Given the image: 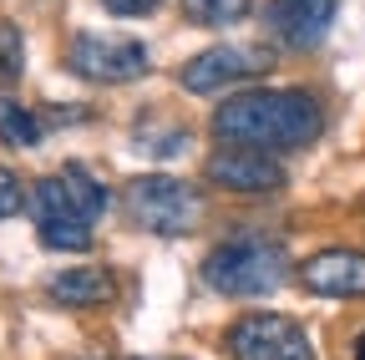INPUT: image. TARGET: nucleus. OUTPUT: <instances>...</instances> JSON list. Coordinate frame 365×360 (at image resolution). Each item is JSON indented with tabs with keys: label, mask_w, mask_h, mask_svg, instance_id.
Here are the masks:
<instances>
[{
	"label": "nucleus",
	"mask_w": 365,
	"mask_h": 360,
	"mask_svg": "<svg viewBox=\"0 0 365 360\" xmlns=\"http://www.w3.org/2000/svg\"><path fill=\"white\" fill-rule=\"evenodd\" d=\"M102 6L112 11V16H127V21H143V16H153L163 0H102Z\"/></svg>",
	"instance_id": "obj_18"
},
{
	"label": "nucleus",
	"mask_w": 365,
	"mask_h": 360,
	"mask_svg": "<svg viewBox=\"0 0 365 360\" xmlns=\"http://www.w3.org/2000/svg\"><path fill=\"white\" fill-rule=\"evenodd\" d=\"M21 71H26V36L11 21H0V86L21 81Z\"/></svg>",
	"instance_id": "obj_16"
},
{
	"label": "nucleus",
	"mask_w": 365,
	"mask_h": 360,
	"mask_svg": "<svg viewBox=\"0 0 365 360\" xmlns=\"http://www.w3.org/2000/svg\"><path fill=\"white\" fill-rule=\"evenodd\" d=\"M254 11V0H182V16L203 31H228Z\"/></svg>",
	"instance_id": "obj_13"
},
{
	"label": "nucleus",
	"mask_w": 365,
	"mask_h": 360,
	"mask_svg": "<svg viewBox=\"0 0 365 360\" xmlns=\"http://www.w3.org/2000/svg\"><path fill=\"white\" fill-rule=\"evenodd\" d=\"M188 122H178V117H163V112H153V117H137V127H132V148L137 153H153V158H178L182 148H188Z\"/></svg>",
	"instance_id": "obj_12"
},
{
	"label": "nucleus",
	"mask_w": 365,
	"mask_h": 360,
	"mask_svg": "<svg viewBox=\"0 0 365 360\" xmlns=\"http://www.w3.org/2000/svg\"><path fill=\"white\" fill-rule=\"evenodd\" d=\"M61 193H66V203H71V213L81 218V223H91V229H97V218L107 213V188H102V178H91V168L86 163H66L61 173Z\"/></svg>",
	"instance_id": "obj_11"
},
{
	"label": "nucleus",
	"mask_w": 365,
	"mask_h": 360,
	"mask_svg": "<svg viewBox=\"0 0 365 360\" xmlns=\"http://www.w3.org/2000/svg\"><path fill=\"white\" fill-rule=\"evenodd\" d=\"M46 294H51V304H61V309H102L117 294V274L107 264H71V269L46 279Z\"/></svg>",
	"instance_id": "obj_10"
},
{
	"label": "nucleus",
	"mask_w": 365,
	"mask_h": 360,
	"mask_svg": "<svg viewBox=\"0 0 365 360\" xmlns=\"http://www.w3.org/2000/svg\"><path fill=\"white\" fill-rule=\"evenodd\" d=\"M203 178L223 193H239V198H264V193H279L284 188V163L274 153L259 148H218L203 163Z\"/></svg>",
	"instance_id": "obj_7"
},
{
	"label": "nucleus",
	"mask_w": 365,
	"mask_h": 360,
	"mask_svg": "<svg viewBox=\"0 0 365 360\" xmlns=\"http://www.w3.org/2000/svg\"><path fill=\"white\" fill-rule=\"evenodd\" d=\"M36 234L46 249H61V254H86L91 239H97L86 223H36Z\"/></svg>",
	"instance_id": "obj_15"
},
{
	"label": "nucleus",
	"mask_w": 365,
	"mask_h": 360,
	"mask_svg": "<svg viewBox=\"0 0 365 360\" xmlns=\"http://www.w3.org/2000/svg\"><path fill=\"white\" fill-rule=\"evenodd\" d=\"M31 203V193H26V183H21V178L6 168V163H0V223H6V218H16L21 208Z\"/></svg>",
	"instance_id": "obj_17"
},
{
	"label": "nucleus",
	"mask_w": 365,
	"mask_h": 360,
	"mask_svg": "<svg viewBox=\"0 0 365 360\" xmlns=\"http://www.w3.org/2000/svg\"><path fill=\"white\" fill-rule=\"evenodd\" d=\"M355 360H365V330H360V340H355Z\"/></svg>",
	"instance_id": "obj_20"
},
{
	"label": "nucleus",
	"mask_w": 365,
	"mask_h": 360,
	"mask_svg": "<svg viewBox=\"0 0 365 360\" xmlns=\"http://www.w3.org/2000/svg\"><path fill=\"white\" fill-rule=\"evenodd\" d=\"M299 284L314 299H365V249H319L299 264Z\"/></svg>",
	"instance_id": "obj_9"
},
{
	"label": "nucleus",
	"mask_w": 365,
	"mask_h": 360,
	"mask_svg": "<svg viewBox=\"0 0 365 360\" xmlns=\"http://www.w3.org/2000/svg\"><path fill=\"white\" fill-rule=\"evenodd\" d=\"M340 0H269L264 6V31L284 51H314L330 36Z\"/></svg>",
	"instance_id": "obj_8"
},
{
	"label": "nucleus",
	"mask_w": 365,
	"mask_h": 360,
	"mask_svg": "<svg viewBox=\"0 0 365 360\" xmlns=\"http://www.w3.org/2000/svg\"><path fill=\"white\" fill-rule=\"evenodd\" d=\"M325 132V107L304 86H254L234 92L213 112V138L223 148H259V153H299Z\"/></svg>",
	"instance_id": "obj_1"
},
{
	"label": "nucleus",
	"mask_w": 365,
	"mask_h": 360,
	"mask_svg": "<svg viewBox=\"0 0 365 360\" xmlns=\"http://www.w3.org/2000/svg\"><path fill=\"white\" fill-rule=\"evenodd\" d=\"M66 71L97 86H127L153 71V51L137 36H107V31H76L66 41Z\"/></svg>",
	"instance_id": "obj_4"
},
{
	"label": "nucleus",
	"mask_w": 365,
	"mask_h": 360,
	"mask_svg": "<svg viewBox=\"0 0 365 360\" xmlns=\"http://www.w3.org/2000/svg\"><path fill=\"white\" fill-rule=\"evenodd\" d=\"M127 360H182V355H127Z\"/></svg>",
	"instance_id": "obj_19"
},
{
	"label": "nucleus",
	"mask_w": 365,
	"mask_h": 360,
	"mask_svg": "<svg viewBox=\"0 0 365 360\" xmlns=\"http://www.w3.org/2000/svg\"><path fill=\"white\" fill-rule=\"evenodd\" d=\"M289 279V249L274 234H234L208 249L203 284L228 299H259Z\"/></svg>",
	"instance_id": "obj_2"
},
{
	"label": "nucleus",
	"mask_w": 365,
	"mask_h": 360,
	"mask_svg": "<svg viewBox=\"0 0 365 360\" xmlns=\"http://www.w3.org/2000/svg\"><path fill=\"white\" fill-rule=\"evenodd\" d=\"M274 61L279 56L264 51V46H208V51H198L188 66L178 71V81H182V92H193V97H218V92H228V86L269 76Z\"/></svg>",
	"instance_id": "obj_6"
},
{
	"label": "nucleus",
	"mask_w": 365,
	"mask_h": 360,
	"mask_svg": "<svg viewBox=\"0 0 365 360\" xmlns=\"http://www.w3.org/2000/svg\"><path fill=\"white\" fill-rule=\"evenodd\" d=\"M122 208L127 218L137 223V229H148V234H193L208 203L193 183H182V178H168V173H143V178H132V183L122 188Z\"/></svg>",
	"instance_id": "obj_3"
},
{
	"label": "nucleus",
	"mask_w": 365,
	"mask_h": 360,
	"mask_svg": "<svg viewBox=\"0 0 365 360\" xmlns=\"http://www.w3.org/2000/svg\"><path fill=\"white\" fill-rule=\"evenodd\" d=\"M0 143L6 148H36L41 143V117L16 107V102H0Z\"/></svg>",
	"instance_id": "obj_14"
},
{
	"label": "nucleus",
	"mask_w": 365,
	"mask_h": 360,
	"mask_svg": "<svg viewBox=\"0 0 365 360\" xmlns=\"http://www.w3.org/2000/svg\"><path fill=\"white\" fill-rule=\"evenodd\" d=\"M223 350L228 360H319L309 330L294 314L279 309H249L223 330Z\"/></svg>",
	"instance_id": "obj_5"
}]
</instances>
